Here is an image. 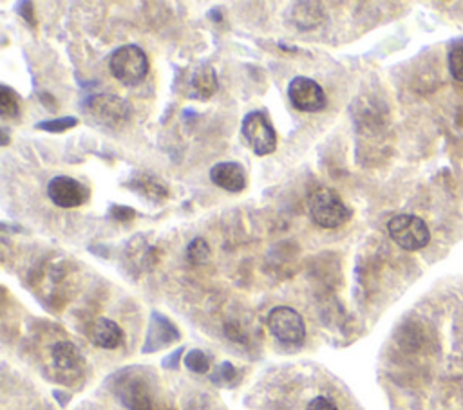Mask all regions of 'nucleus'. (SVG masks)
<instances>
[{"instance_id": "nucleus-3", "label": "nucleus", "mask_w": 463, "mask_h": 410, "mask_svg": "<svg viewBox=\"0 0 463 410\" xmlns=\"http://www.w3.org/2000/svg\"><path fill=\"white\" fill-rule=\"evenodd\" d=\"M389 237L406 252H418L429 244L430 232L426 221L418 215L400 214L388 223Z\"/></svg>"}, {"instance_id": "nucleus-9", "label": "nucleus", "mask_w": 463, "mask_h": 410, "mask_svg": "<svg viewBox=\"0 0 463 410\" xmlns=\"http://www.w3.org/2000/svg\"><path fill=\"white\" fill-rule=\"evenodd\" d=\"M91 112L94 116L98 118L100 122L107 123L111 127H116L120 123H123L129 116V107L125 105V102L116 96H111V94H105V96H96V98L91 100Z\"/></svg>"}, {"instance_id": "nucleus-11", "label": "nucleus", "mask_w": 463, "mask_h": 410, "mask_svg": "<svg viewBox=\"0 0 463 410\" xmlns=\"http://www.w3.org/2000/svg\"><path fill=\"white\" fill-rule=\"evenodd\" d=\"M291 17H293L295 26L299 29H315L318 28L324 20V8L323 4H317V2H299V4L293 6V11H291Z\"/></svg>"}, {"instance_id": "nucleus-6", "label": "nucleus", "mask_w": 463, "mask_h": 410, "mask_svg": "<svg viewBox=\"0 0 463 410\" xmlns=\"http://www.w3.org/2000/svg\"><path fill=\"white\" fill-rule=\"evenodd\" d=\"M290 103L300 112H320L328 105V96L320 85L306 76H295L288 85Z\"/></svg>"}, {"instance_id": "nucleus-20", "label": "nucleus", "mask_w": 463, "mask_h": 410, "mask_svg": "<svg viewBox=\"0 0 463 410\" xmlns=\"http://www.w3.org/2000/svg\"><path fill=\"white\" fill-rule=\"evenodd\" d=\"M306 410H338L337 405L333 403L329 398L326 396H317L314 398V400L309 401L308 407H306Z\"/></svg>"}, {"instance_id": "nucleus-5", "label": "nucleus", "mask_w": 463, "mask_h": 410, "mask_svg": "<svg viewBox=\"0 0 463 410\" xmlns=\"http://www.w3.org/2000/svg\"><path fill=\"white\" fill-rule=\"evenodd\" d=\"M268 329L273 335V338L284 345H302L306 338V324L305 318L293 308L279 306L268 313L266 318Z\"/></svg>"}, {"instance_id": "nucleus-13", "label": "nucleus", "mask_w": 463, "mask_h": 410, "mask_svg": "<svg viewBox=\"0 0 463 410\" xmlns=\"http://www.w3.org/2000/svg\"><path fill=\"white\" fill-rule=\"evenodd\" d=\"M51 356L55 365L58 369H62V371H73V369H76L82 364L80 351L71 342H58V344H55V347L51 351Z\"/></svg>"}, {"instance_id": "nucleus-7", "label": "nucleus", "mask_w": 463, "mask_h": 410, "mask_svg": "<svg viewBox=\"0 0 463 410\" xmlns=\"http://www.w3.org/2000/svg\"><path fill=\"white\" fill-rule=\"evenodd\" d=\"M47 196L60 208H78L89 201V188L69 176H57L47 185Z\"/></svg>"}, {"instance_id": "nucleus-21", "label": "nucleus", "mask_w": 463, "mask_h": 410, "mask_svg": "<svg viewBox=\"0 0 463 410\" xmlns=\"http://www.w3.org/2000/svg\"><path fill=\"white\" fill-rule=\"evenodd\" d=\"M111 215H113V219L127 223V221L134 219L136 214L132 208H129V206H113V208H111Z\"/></svg>"}, {"instance_id": "nucleus-17", "label": "nucleus", "mask_w": 463, "mask_h": 410, "mask_svg": "<svg viewBox=\"0 0 463 410\" xmlns=\"http://www.w3.org/2000/svg\"><path fill=\"white\" fill-rule=\"evenodd\" d=\"M449 69L456 82L463 84V40L453 44L449 51Z\"/></svg>"}, {"instance_id": "nucleus-15", "label": "nucleus", "mask_w": 463, "mask_h": 410, "mask_svg": "<svg viewBox=\"0 0 463 410\" xmlns=\"http://www.w3.org/2000/svg\"><path fill=\"white\" fill-rule=\"evenodd\" d=\"M19 112L20 103L17 93L8 85H2L0 87V114H2V118L4 120H15L19 116Z\"/></svg>"}, {"instance_id": "nucleus-14", "label": "nucleus", "mask_w": 463, "mask_h": 410, "mask_svg": "<svg viewBox=\"0 0 463 410\" xmlns=\"http://www.w3.org/2000/svg\"><path fill=\"white\" fill-rule=\"evenodd\" d=\"M131 187L138 194L149 197V199H163V197H167V188L159 181H156V179L149 178V176H140V178L131 183Z\"/></svg>"}, {"instance_id": "nucleus-1", "label": "nucleus", "mask_w": 463, "mask_h": 410, "mask_svg": "<svg viewBox=\"0 0 463 410\" xmlns=\"http://www.w3.org/2000/svg\"><path fill=\"white\" fill-rule=\"evenodd\" d=\"M309 217L324 230L341 228L349 221L351 210L342 201L341 194L332 188H317L308 197Z\"/></svg>"}, {"instance_id": "nucleus-12", "label": "nucleus", "mask_w": 463, "mask_h": 410, "mask_svg": "<svg viewBox=\"0 0 463 410\" xmlns=\"http://www.w3.org/2000/svg\"><path fill=\"white\" fill-rule=\"evenodd\" d=\"M215 91H217V75H215L214 67L201 66L192 76L194 98L208 100L210 96H214Z\"/></svg>"}, {"instance_id": "nucleus-19", "label": "nucleus", "mask_w": 463, "mask_h": 410, "mask_svg": "<svg viewBox=\"0 0 463 410\" xmlns=\"http://www.w3.org/2000/svg\"><path fill=\"white\" fill-rule=\"evenodd\" d=\"M78 123V118L75 116H66L60 118V120H49V122H40L37 125V129L40 131H47V132H64L67 129H73Z\"/></svg>"}, {"instance_id": "nucleus-10", "label": "nucleus", "mask_w": 463, "mask_h": 410, "mask_svg": "<svg viewBox=\"0 0 463 410\" xmlns=\"http://www.w3.org/2000/svg\"><path fill=\"white\" fill-rule=\"evenodd\" d=\"M91 340L96 347H102V349H118L123 342L122 327L109 318H98L91 329Z\"/></svg>"}, {"instance_id": "nucleus-16", "label": "nucleus", "mask_w": 463, "mask_h": 410, "mask_svg": "<svg viewBox=\"0 0 463 410\" xmlns=\"http://www.w3.org/2000/svg\"><path fill=\"white\" fill-rule=\"evenodd\" d=\"M185 253H187V261L190 262V264H194V266H201V264L208 262L212 255L210 246H208V243H206L203 237L192 239V241L188 243L187 252Z\"/></svg>"}, {"instance_id": "nucleus-2", "label": "nucleus", "mask_w": 463, "mask_h": 410, "mask_svg": "<svg viewBox=\"0 0 463 410\" xmlns=\"http://www.w3.org/2000/svg\"><path fill=\"white\" fill-rule=\"evenodd\" d=\"M111 75L125 85L140 84L149 73V58L141 47L134 44L118 47L109 60Z\"/></svg>"}, {"instance_id": "nucleus-8", "label": "nucleus", "mask_w": 463, "mask_h": 410, "mask_svg": "<svg viewBox=\"0 0 463 410\" xmlns=\"http://www.w3.org/2000/svg\"><path fill=\"white\" fill-rule=\"evenodd\" d=\"M210 179L214 185L232 194L243 192L246 188V174L241 163L235 161H223L212 167Z\"/></svg>"}, {"instance_id": "nucleus-4", "label": "nucleus", "mask_w": 463, "mask_h": 410, "mask_svg": "<svg viewBox=\"0 0 463 410\" xmlns=\"http://www.w3.org/2000/svg\"><path fill=\"white\" fill-rule=\"evenodd\" d=\"M244 143L257 156H270L277 149V132L268 120V116L261 111H252L243 118Z\"/></svg>"}, {"instance_id": "nucleus-18", "label": "nucleus", "mask_w": 463, "mask_h": 410, "mask_svg": "<svg viewBox=\"0 0 463 410\" xmlns=\"http://www.w3.org/2000/svg\"><path fill=\"white\" fill-rule=\"evenodd\" d=\"M185 364H187V367L190 369L192 373L197 374L208 373V369H210V360H208V356L199 349L190 351V353L185 356Z\"/></svg>"}]
</instances>
